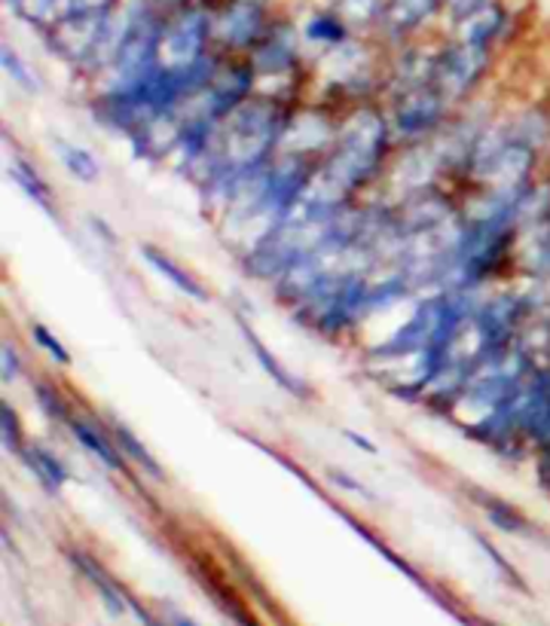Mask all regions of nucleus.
<instances>
[{"label":"nucleus","mask_w":550,"mask_h":626,"mask_svg":"<svg viewBox=\"0 0 550 626\" xmlns=\"http://www.w3.org/2000/svg\"><path fill=\"white\" fill-rule=\"evenodd\" d=\"M211 15L206 10H180L172 22H163L160 37V68L180 70L208 55Z\"/></svg>","instance_id":"nucleus-4"},{"label":"nucleus","mask_w":550,"mask_h":626,"mask_svg":"<svg viewBox=\"0 0 550 626\" xmlns=\"http://www.w3.org/2000/svg\"><path fill=\"white\" fill-rule=\"evenodd\" d=\"M110 435H113V440H117V447H120V452L125 455V462L129 464H138L144 474H151L153 480H160L163 483L165 480V471L160 468V462L153 459V452L144 447V440L129 428V425L123 422H113L110 425Z\"/></svg>","instance_id":"nucleus-13"},{"label":"nucleus","mask_w":550,"mask_h":626,"mask_svg":"<svg viewBox=\"0 0 550 626\" xmlns=\"http://www.w3.org/2000/svg\"><path fill=\"white\" fill-rule=\"evenodd\" d=\"M141 257L147 260V266H153L156 273L163 275L168 285L180 290V294H187L190 300H199V303H208V290L206 285L190 273V270H184L178 260H172L165 254L163 248L156 245H141Z\"/></svg>","instance_id":"nucleus-10"},{"label":"nucleus","mask_w":550,"mask_h":626,"mask_svg":"<svg viewBox=\"0 0 550 626\" xmlns=\"http://www.w3.org/2000/svg\"><path fill=\"white\" fill-rule=\"evenodd\" d=\"M330 476H333V480H340V486H345V490H352V492H361V495H367V492L361 490V486H358V483H355V480H352V476L340 474V471H330Z\"/></svg>","instance_id":"nucleus-26"},{"label":"nucleus","mask_w":550,"mask_h":626,"mask_svg":"<svg viewBox=\"0 0 550 626\" xmlns=\"http://www.w3.org/2000/svg\"><path fill=\"white\" fill-rule=\"evenodd\" d=\"M55 153H58L62 165L68 168V175H74L82 184H96L98 177H101V163H98V156L89 147L70 144L65 138H55Z\"/></svg>","instance_id":"nucleus-15"},{"label":"nucleus","mask_w":550,"mask_h":626,"mask_svg":"<svg viewBox=\"0 0 550 626\" xmlns=\"http://www.w3.org/2000/svg\"><path fill=\"white\" fill-rule=\"evenodd\" d=\"M474 495L483 502V510H486L490 523L498 526L502 531H510V535H529V531H532V523L522 517L514 504L502 502V498H495V495H486V492H474Z\"/></svg>","instance_id":"nucleus-16"},{"label":"nucleus","mask_w":550,"mask_h":626,"mask_svg":"<svg viewBox=\"0 0 550 626\" xmlns=\"http://www.w3.org/2000/svg\"><path fill=\"white\" fill-rule=\"evenodd\" d=\"M31 333H34V342H37L41 349H46V354H53L55 364H62V367H68V364H70L68 349H65V345L58 342V337H55V333H53V330H50V327L31 325Z\"/></svg>","instance_id":"nucleus-23"},{"label":"nucleus","mask_w":550,"mask_h":626,"mask_svg":"<svg viewBox=\"0 0 550 626\" xmlns=\"http://www.w3.org/2000/svg\"><path fill=\"white\" fill-rule=\"evenodd\" d=\"M3 70L10 74V80H15V86H22L25 92L37 96L41 92V80L34 77V70L28 68L25 62L15 55L13 46H3Z\"/></svg>","instance_id":"nucleus-20"},{"label":"nucleus","mask_w":550,"mask_h":626,"mask_svg":"<svg viewBox=\"0 0 550 626\" xmlns=\"http://www.w3.org/2000/svg\"><path fill=\"white\" fill-rule=\"evenodd\" d=\"M443 0H385L383 22L392 34H407L419 28Z\"/></svg>","instance_id":"nucleus-11"},{"label":"nucleus","mask_w":550,"mask_h":626,"mask_svg":"<svg viewBox=\"0 0 550 626\" xmlns=\"http://www.w3.org/2000/svg\"><path fill=\"white\" fill-rule=\"evenodd\" d=\"M175 626H196V624H193V620H187V617H178V620H175Z\"/></svg>","instance_id":"nucleus-28"},{"label":"nucleus","mask_w":550,"mask_h":626,"mask_svg":"<svg viewBox=\"0 0 550 626\" xmlns=\"http://www.w3.org/2000/svg\"><path fill=\"white\" fill-rule=\"evenodd\" d=\"M163 3H168V7H184L187 0H163Z\"/></svg>","instance_id":"nucleus-29"},{"label":"nucleus","mask_w":550,"mask_h":626,"mask_svg":"<svg viewBox=\"0 0 550 626\" xmlns=\"http://www.w3.org/2000/svg\"><path fill=\"white\" fill-rule=\"evenodd\" d=\"M297 65V37L288 28H273L261 37V43L251 50V68L257 77L285 74Z\"/></svg>","instance_id":"nucleus-7"},{"label":"nucleus","mask_w":550,"mask_h":626,"mask_svg":"<svg viewBox=\"0 0 550 626\" xmlns=\"http://www.w3.org/2000/svg\"><path fill=\"white\" fill-rule=\"evenodd\" d=\"M110 15H113V7H70L53 25H46V41L65 62L86 65L92 62L98 43L108 31Z\"/></svg>","instance_id":"nucleus-2"},{"label":"nucleus","mask_w":550,"mask_h":626,"mask_svg":"<svg viewBox=\"0 0 550 626\" xmlns=\"http://www.w3.org/2000/svg\"><path fill=\"white\" fill-rule=\"evenodd\" d=\"M0 428H3V447L13 452V455H22L25 450V435H22V422L15 416V409L10 404H3V413H0Z\"/></svg>","instance_id":"nucleus-22"},{"label":"nucleus","mask_w":550,"mask_h":626,"mask_svg":"<svg viewBox=\"0 0 550 626\" xmlns=\"http://www.w3.org/2000/svg\"><path fill=\"white\" fill-rule=\"evenodd\" d=\"M266 34V19L257 0H230L218 15H211V41L227 50H254Z\"/></svg>","instance_id":"nucleus-6"},{"label":"nucleus","mask_w":550,"mask_h":626,"mask_svg":"<svg viewBox=\"0 0 550 626\" xmlns=\"http://www.w3.org/2000/svg\"><path fill=\"white\" fill-rule=\"evenodd\" d=\"M34 395L41 400V407L46 416H53V419H70V409H68V400L58 395V388H55L53 382H37L34 385Z\"/></svg>","instance_id":"nucleus-21"},{"label":"nucleus","mask_w":550,"mask_h":626,"mask_svg":"<svg viewBox=\"0 0 550 626\" xmlns=\"http://www.w3.org/2000/svg\"><path fill=\"white\" fill-rule=\"evenodd\" d=\"M22 370V361H19V352L10 340L3 342V382H13Z\"/></svg>","instance_id":"nucleus-25"},{"label":"nucleus","mask_w":550,"mask_h":626,"mask_svg":"<svg viewBox=\"0 0 550 626\" xmlns=\"http://www.w3.org/2000/svg\"><path fill=\"white\" fill-rule=\"evenodd\" d=\"M10 175H13L15 184L25 190L28 199H31L34 205H41L50 218H55V215H58V211H55V202H53V190H50V187H46V180H43L37 172H34V165L22 163V160H15V163L10 165Z\"/></svg>","instance_id":"nucleus-17"},{"label":"nucleus","mask_w":550,"mask_h":626,"mask_svg":"<svg viewBox=\"0 0 550 626\" xmlns=\"http://www.w3.org/2000/svg\"><path fill=\"white\" fill-rule=\"evenodd\" d=\"M22 462L34 471V476H37L50 492H58L68 483V468L58 462L55 452H50L46 447H41V443H28L25 450H22Z\"/></svg>","instance_id":"nucleus-14"},{"label":"nucleus","mask_w":550,"mask_h":626,"mask_svg":"<svg viewBox=\"0 0 550 626\" xmlns=\"http://www.w3.org/2000/svg\"><path fill=\"white\" fill-rule=\"evenodd\" d=\"M450 105L428 86V83H419V86H407L395 105H392V135L404 138V141H416V138H426L428 132H435L443 117H447Z\"/></svg>","instance_id":"nucleus-5"},{"label":"nucleus","mask_w":550,"mask_h":626,"mask_svg":"<svg viewBox=\"0 0 550 626\" xmlns=\"http://www.w3.org/2000/svg\"><path fill=\"white\" fill-rule=\"evenodd\" d=\"M490 3H495V0H443V7H447V13L453 15V22H462L465 15L477 13Z\"/></svg>","instance_id":"nucleus-24"},{"label":"nucleus","mask_w":550,"mask_h":626,"mask_svg":"<svg viewBox=\"0 0 550 626\" xmlns=\"http://www.w3.org/2000/svg\"><path fill=\"white\" fill-rule=\"evenodd\" d=\"M306 37L316 43H324V46H340L349 37V25H345L340 15H316L309 28H306Z\"/></svg>","instance_id":"nucleus-18"},{"label":"nucleus","mask_w":550,"mask_h":626,"mask_svg":"<svg viewBox=\"0 0 550 626\" xmlns=\"http://www.w3.org/2000/svg\"><path fill=\"white\" fill-rule=\"evenodd\" d=\"M68 428L82 450L92 452V455H96L98 462L105 464V468L117 471V474H125V471H129V462H125V455L120 452V447H117L113 435L101 431L96 422H89V419H82V416H70Z\"/></svg>","instance_id":"nucleus-8"},{"label":"nucleus","mask_w":550,"mask_h":626,"mask_svg":"<svg viewBox=\"0 0 550 626\" xmlns=\"http://www.w3.org/2000/svg\"><path fill=\"white\" fill-rule=\"evenodd\" d=\"M455 28H459V41L490 46L498 37V31L505 28V13H502L498 3H490V7H483L477 13L465 15L462 22H455Z\"/></svg>","instance_id":"nucleus-12"},{"label":"nucleus","mask_w":550,"mask_h":626,"mask_svg":"<svg viewBox=\"0 0 550 626\" xmlns=\"http://www.w3.org/2000/svg\"><path fill=\"white\" fill-rule=\"evenodd\" d=\"M385 0H340V19L345 25H367L383 19Z\"/></svg>","instance_id":"nucleus-19"},{"label":"nucleus","mask_w":550,"mask_h":626,"mask_svg":"<svg viewBox=\"0 0 550 626\" xmlns=\"http://www.w3.org/2000/svg\"><path fill=\"white\" fill-rule=\"evenodd\" d=\"M239 330H242V337H245V342L251 345V352H254V358H257V364L266 370V376H273L275 385H282L288 395L300 397V400H309V397H312V388H309L300 376H294V373H290V370L285 367V364H282V361H278V358H275L266 345H263L261 337H257V333H254V330H251L242 318H239Z\"/></svg>","instance_id":"nucleus-9"},{"label":"nucleus","mask_w":550,"mask_h":626,"mask_svg":"<svg viewBox=\"0 0 550 626\" xmlns=\"http://www.w3.org/2000/svg\"><path fill=\"white\" fill-rule=\"evenodd\" d=\"M548 218H550V187H548Z\"/></svg>","instance_id":"nucleus-30"},{"label":"nucleus","mask_w":550,"mask_h":626,"mask_svg":"<svg viewBox=\"0 0 550 626\" xmlns=\"http://www.w3.org/2000/svg\"><path fill=\"white\" fill-rule=\"evenodd\" d=\"M117 0H74L70 7H113Z\"/></svg>","instance_id":"nucleus-27"},{"label":"nucleus","mask_w":550,"mask_h":626,"mask_svg":"<svg viewBox=\"0 0 550 626\" xmlns=\"http://www.w3.org/2000/svg\"><path fill=\"white\" fill-rule=\"evenodd\" d=\"M285 123V108L270 96H248L239 108L230 110L218 132L223 175H242L248 168L270 163Z\"/></svg>","instance_id":"nucleus-1"},{"label":"nucleus","mask_w":550,"mask_h":626,"mask_svg":"<svg viewBox=\"0 0 550 626\" xmlns=\"http://www.w3.org/2000/svg\"><path fill=\"white\" fill-rule=\"evenodd\" d=\"M490 68V46H477V43L455 41L447 50L435 55L431 65V77L428 86L438 92L447 105H453L459 98H465L481 77Z\"/></svg>","instance_id":"nucleus-3"}]
</instances>
